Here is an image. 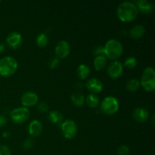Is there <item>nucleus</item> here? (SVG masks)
<instances>
[{
	"mask_svg": "<svg viewBox=\"0 0 155 155\" xmlns=\"http://www.w3.org/2000/svg\"><path fill=\"white\" fill-rule=\"evenodd\" d=\"M139 14V10L134 2H123L117 8V15L123 22H131L134 21Z\"/></svg>",
	"mask_w": 155,
	"mask_h": 155,
	"instance_id": "nucleus-1",
	"label": "nucleus"
},
{
	"mask_svg": "<svg viewBox=\"0 0 155 155\" xmlns=\"http://www.w3.org/2000/svg\"><path fill=\"white\" fill-rule=\"evenodd\" d=\"M104 55L108 58L115 60L122 55L124 52V46L119 40L110 39L107 41L104 46Z\"/></svg>",
	"mask_w": 155,
	"mask_h": 155,
	"instance_id": "nucleus-2",
	"label": "nucleus"
},
{
	"mask_svg": "<svg viewBox=\"0 0 155 155\" xmlns=\"http://www.w3.org/2000/svg\"><path fill=\"white\" fill-rule=\"evenodd\" d=\"M18 68L16 59L11 56H5L0 59V75L4 77H12Z\"/></svg>",
	"mask_w": 155,
	"mask_h": 155,
	"instance_id": "nucleus-3",
	"label": "nucleus"
},
{
	"mask_svg": "<svg viewBox=\"0 0 155 155\" xmlns=\"http://www.w3.org/2000/svg\"><path fill=\"white\" fill-rule=\"evenodd\" d=\"M140 86L147 92H153L155 89V71L151 67H148L144 70L141 77Z\"/></svg>",
	"mask_w": 155,
	"mask_h": 155,
	"instance_id": "nucleus-4",
	"label": "nucleus"
},
{
	"mask_svg": "<svg viewBox=\"0 0 155 155\" xmlns=\"http://www.w3.org/2000/svg\"><path fill=\"white\" fill-rule=\"evenodd\" d=\"M120 104L118 100L114 96H107L101 101L100 109L106 115H113L119 110Z\"/></svg>",
	"mask_w": 155,
	"mask_h": 155,
	"instance_id": "nucleus-5",
	"label": "nucleus"
},
{
	"mask_svg": "<svg viewBox=\"0 0 155 155\" xmlns=\"http://www.w3.org/2000/svg\"><path fill=\"white\" fill-rule=\"evenodd\" d=\"M30 110L27 107H20L13 109L10 113L12 120L15 124H23L30 117Z\"/></svg>",
	"mask_w": 155,
	"mask_h": 155,
	"instance_id": "nucleus-6",
	"label": "nucleus"
},
{
	"mask_svg": "<svg viewBox=\"0 0 155 155\" xmlns=\"http://www.w3.org/2000/svg\"><path fill=\"white\" fill-rule=\"evenodd\" d=\"M61 129L64 137L68 139H74L77 136L78 131L77 124L73 120H67L64 121L61 124Z\"/></svg>",
	"mask_w": 155,
	"mask_h": 155,
	"instance_id": "nucleus-7",
	"label": "nucleus"
},
{
	"mask_svg": "<svg viewBox=\"0 0 155 155\" xmlns=\"http://www.w3.org/2000/svg\"><path fill=\"white\" fill-rule=\"evenodd\" d=\"M124 72V66L118 61H114L107 67V74L110 78L116 80L121 77Z\"/></svg>",
	"mask_w": 155,
	"mask_h": 155,
	"instance_id": "nucleus-8",
	"label": "nucleus"
},
{
	"mask_svg": "<svg viewBox=\"0 0 155 155\" xmlns=\"http://www.w3.org/2000/svg\"><path fill=\"white\" fill-rule=\"evenodd\" d=\"M54 51H55L58 58H65L69 55L70 52H71L70 44L66 40H61L56 45Z\"/></svg>",
	"mask_w": 155,
	"mask_h": 155,
	"instance_id": "nucleus-9",
	"label": "nucleus"
},
{
	"mask_svg": "<svg viewBox=\"0 0 155 155\" xmlns=\"http://www.w3.org/2000/svg\"><path fill=\"white\" fill-rule=\"evenodd\" d=\"M39 101L37 94L31 91H27L24 92L21 98V104L24 107H32L36 104Z\"/></svg>",
	"mask_w": 155,
	"mask_h": 155,
	"instance_id": "nucleus-10",
	"label": "nucleus"
},
{
	"mask_svg": "<svg viewBox=\"0 0 155 155\" xmlns=\"http://www.w3.org/2000/svg\"><path fill=\"white\" fill-rule=\"evenodd\" d=\"M23 42L22 36L18 32H11L6 38V42L10 48L17 49L21 45Z\"/></svg>",
	"mask_w": 155,
	"mask_h": 155,
	"instance_id": "nucleus-11",
	"label": "nucleus"
},
{
	"mask_svg": "<svg viewBox=\"0 0 155 155\" xmlns=\"http://www.w3.org/2000/svg\"><path fill=\"white\" fill-rule=\"evenodd\" d=\"M86 86L89 89V92L95 95L98 92H101L104 87L102 82L97 78H92L88 80L86 83Z\"/></svg>",
	"mask_w": 155,
	"mask_h": 155,
	"instance_id": "nucleus-12",
	"label": "nucleus"
},
{
	"mask_svg": "<svg viewBox=\"0 0 155 155\" xmlns=\"http://www.w3.org/2000/svg\"><path fill=\"white\" fill-rule=\"evenodd\" d=\"M42 124L38 120H33L30 123L28 127V133L33 137L40 136L42 132Z\"/></svg>",
	"mask_w": 155,
	"mask_h": 155,
	"instance_id": "nucleus-13",
	"label": "nucleus"
},
{
	"mask_svg": "<svg viewBox=\"0 0 155 155\" xmlns=\"http://www.w3.org/2000/svg\"><path fill=\"white\" fill-rule=\"evenodd\" d=\"M133 117L139 123L145 122L149 117V113L143 107H136L133 110Z\"/></svg>",
	"mask_w": 155,
	"mask_h": 155,
	"instance_id": "nucleus-14",
	"label": "nucleus"
},
{
	"mask_svg": "<svg viewBox=\"0 0 155 155\" xmlns=\"http://www.w3.org/2000/svg\"><path fill=\"white\" fill-rule=\"evenodd\" d=\"M138 10L144 14H150L154 11V5L147 0H138L135 2Z\"/></svg>",
	"mask_w": 155,
	"mask_h": 155,
	"instance_id": "nucleus-15",
	"label": "nucleus"
},
{
	"mask_svg": "<svg viewBox=\"0 0 155 155\" xmlns=\"http://www.w3.org/2000/svg\"><path fill=\"white\" fill-rule=\"evenodd\" d=\"M145 27L142 24H136L130 30V37L134 39H139L145 35Z\"/></svg>",
	"mask_w": 155,
	"mask_h": 155,
	"instance_id": "nucleus-16",
	"label": "nucleus"
},
{
	"mask_svg": "<svg viewBox=\"0 0 155 155\" xmlns=\"http://www.w3.org/2000/svg\"><path fill=\"white\" fill-rule=\"evenodd\" d=\"M48 120L54 124H60L63 123L64 116L58 110H51L48 114Z\"/></svg>",
	"mask_w": 155,
	"mask_h": 155,
	"instance_id": "nucleus-17",
	"label": "nucleus"
},
{
	"mask_svg": "<svg viewBox=\"0 0 155 155\" xmlns=\"http://www.w3.org/2000/svg\"><path fill=\"white\" fill-rule=\"evenodd\" d=\"M85 102L87 104L89 107H92V108H95L99 104L100 99L97 95L90 93L86 96V98H85Z\"/></svg>",
	"mask_w": 155,
	"mask_h": 155,
	"instance_id": "nucleus-18",
	"label": "nucleus"
},
{
	"mask_svg": "<svg viewBox=\"0 0 155 155\" xmlns=\"http://www.w3.org/2000/svg\"><path fill=\"white\" fill-rule=\"evenodd\" d=\"M89 73H90V69L85 64H80L77 69V76L81 80H85V79L87 78L89 75Z\"/></svg>",
	"mask_w": 155,
	"mask_h": 155,
	"instance_id": "nucleus-19",
	"label": "nucleus"
},
{
	"mask_svg": "<svg viewBox=\"0 0 155 155\" xmlns=\"http://www.w3.org/2000/svg\"><path fill=\"white\" fill-rule=\"evenodd\" d=\"M107 64V58L105 56H96L94 59V68L96 71H101L105 68Z\"/></svg>",
	"mask_w": 155,
	"mask_h": 155,
	"instance_id": "nucleus-20",
	"label": "nucleus"
},
{
	"mask_svg": "<svg viewBox=\"0 0 155 155\" xmlns=\"http://www.w3.org/2000/svg\"><path fill=\"white\" fill-rule=\"evenodd\" d=\"M73 104L77 107H81L85 104V97L80 92H74L71 96Z\"/></svg>",
	"mask_w": 155,
	"mask_h": 155,
	"instance_id": "nucleus-21",
	"label": "nucleus"
},
{
	"mask_svg": "<svg viewBox=\"0 0 155 155\" xmlns=\"http://www.w3.org/2000/svg\"><path fill=\"white\" fill-rule=\"evenodd\" d=\"M140 87V82L136 79H130L127 81L126 88L129 92H136Z\"/></svg>",
	"mask_w": 155,
	"mask_h": 155,
	"instance_id": "nucleus-22",
	"label": "nucleus"
},
{
	"mask_svg": "<svg viewBox=\"0 0 155 155\" xmlns=\"http://www.w3.org/2000/svg\"><path fill=\"white\" fill-rule=\"evenodd\" d=\"M36 42L38 46L43 48V47H45L48 45V38L45 33H41L39 34H38L37 36H36Z\"/></svg>",
	"mask_w": 155,
	"mask_h": 155,
	"instance_id": "nucleus-23",
	"label": "nucleus"
},
{
	"mask_svg": "<svg viewBox=\"0 0 155 155\" xmlns=\"http://www.w3.org/2000/svg\"><path fill=\"white\" fill-rule=\"evenodd\" d=\"M136 65H137V60L136 58L133 57V56L127 58L124 61V66L129 69H133V68H136Z\"/></svg>",
	"mask_w": 155,
	"mask_h": 155,
	"instance_id": "nucleus-24",
	"label": "nucleus"
},
{
	"mask_svg": "<svg viewBox=\"0 0 155 155\" xmlns=\"http://www.w3.org/2000/svg\"><path fill=\"white\" fill-rule=\"evenodd\" d=\"M117 155H130V148L127 145H120L117 148Z\"/></svg>",
	"mask_w": 155,
	"mask_h": 155,
	"instance_id": "nucleus-25",
	"label": "nucleus"
},
{
	"mask_svg": "<svg viewBox=\"0 0 155 155\" xmlns=\"http://www.w3.org/2000/svg\"><path fill=\"white\" fill-rule=\"evenodd\" d=\"M33 143H34V142H33V140L32 139H30V138L26 139L25 140H24V143H23V148L25 150L30 149V148H33Z\"/></svg>",
	"mask_w": 155,
	"mask_h": 155,
	"instance_id": "nucleus-26",
	"label": "nucleus"
},
{
	"mask_svg": "<svg viewBox=\"0 0 155 155\" xmlns=\"http://www.w3.org/2000/svg\"><path fill=\"white\" fill-rule=\"evenodd\" d=\"M94 55L96 57V56H100V55H104V46H101V45H98L96 48L94 49L93 51Z\"/></svg>",
	"mask_w": 155,
	"mask_h": 155,
	"instance_id": "nucleus-27",
	"label": "nucleus"
},
{
	"mask_svg": "<svg viewBox=\"0 0 155 155\" xmlns=\"http://www.w3.org/2000/svg\"><path fill=\"white\" fill-rule=\"evenodd\" d=\"M0 155H12V151L7 145H0Z\"/></svg>",
	"mask_w": 155,
	"mask_h": 155,
	"instance_id": "nucleus-28",
	"label": "nucleus"
},
{
	"mask_svg": "<svg viewBox=\"0 0 155 155\" xmlns=\"http://www.w3.org/2000/svg\"><path fill=\"white\" fill-rule=\"evenodd\" d=\"M37 109L39 111L45 113L48 110V105L45 102H39L37 104Z\"/></svg>",
	"mask_w": 155,
	"mask_h": 155,
	"instance_id": "nucleus-29",
	"label": "nucleus"
},
{
	"mask_svg": "<svg viewBox=\"0 0 155 155\" xmlns=\"http://www.w3.org/2000/svg\"><path fill=\"white\" fill-rule=\"evenodd\" d=\"M59 64V58H53L50 60L49 63H48V66H49L50 69H54L56 67L58 66V64Z\"/></svg>",
	"mask_w": 155,
	"mask_h": 155,
	"instance_id": "nucleus-30",
	"label": "nucleus"
},
{
	"mask_svg": "<svg viewBox=\"0 0 155 155\" xmlns=\"http://www.w3.org/2000/svg\"><path fill=\"white\" fill-rule=\"evenodd\" d=\"M7 124V118L5 117V116L2 114H0V127H3L5 124Z\"/></svg>",
	"mask_w": 155,
	"mask_h": 155,
	"instance_id": "nucleus-31",
	"label": "nucleus"
},
{
	"mask_svg": "<svg viewBox=\"0 0 155 155\" xmlns=\"http://www.w3.org/2000/svg\"><path fill=\"white\" fill-rule=\"evenodd\" d=\"M11 136V133L8 131H4L2 133V137L3 138H8Z\"/></svg>",
	"mask_w": 155,
	"mask_h": 155,
	"instance_id": "nucleus-32",
	"label": "nucleus"
},
{
	"mask_svg": "<svg viewBox=\"0 0 155 155\" xmlns=\"http://www.w3.org/2000/svg\"><path fill=\"white\" fill-rule=\"evenodd\" d=\"M5 45L3 43H2V42H0V53H2L5 51Z\"/></svg>",
	"mask_w": 155,
	"mask_h": 155,
	"instance_id": "nucleus-33",
	"label": "nucleus"
},
{
	"mask_svg": "<svg viewBox=\"0 0 155 155\" xmlns=\"http://www.w3.org/2000/svg\"><path fill=\"white\" fill-rule=\"evenodd\" d=\"M0 3H1V1H0Z\"/></svg>",
	"mask_w": 155,
	"mask_h": 155,
	"instance_id": "nucleus-34",
	"label": "nucleus"
},
{
	"mask_svg": "<svg viewBox=\"0 0 155 155\" xmlns=\"http://www.w3.org/2000/svg\"><path fill=\"white\" fill-rule=\"evenodd\" d=\"M0 81H1V80H0Z\"/></svg>",
	"mask_w": 155,
	"mask_h": 155,
	"instance_id": "nucleus-35",
	"label": "nucleus"
}]
</instances>
